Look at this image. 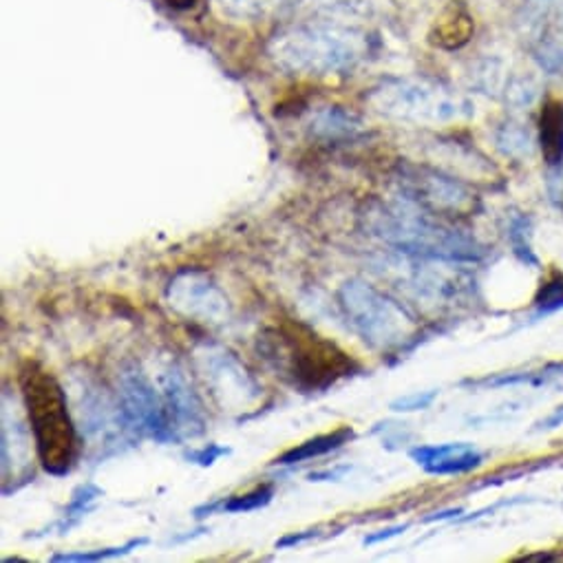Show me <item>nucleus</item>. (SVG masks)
<instances>
[{
    "label": "nucleus",
    "instance_id": "nucleus-1",
    "mask_svg": "<svg viewBox=\"0 0 563 563\" xmlns=\"http://www.w3.org/2000/svg\"><path fill=\"white\" fill-rule=\"evenodd\" d=\"M256 351L280 381L303 394L327 392L360 371L347 351L301 321L265 327L256 338Z\"/></svg>",
    "mask_w": 563,
    "mask_h": 563
},
{
    "label": "nucleus",
    "instance_id": "nucleus-2",
    "mask_svg": "<svg viewBox=\"0 0 563 563\" xmlns=\"http://www.w3.org/2000/svg\"><path fill=\"white\" fill-rule=\"evenodd\" d=\"M440 219L405 197L396 204H375L364 215L371 235L403 254L451 263H471L484 256V248L476 237H468Z\"/></svg>",
    "mask_w": 563,
    "mask_h": 563
},
{
    "label": "nucleus",
    "instance_id": "nucleus-3",
    "mask_svg": "<svg viewBox=\"0 0 563 563\" xmlns=\"http://www.w3.org/2000/svg\"><path fill=\"white\" fill-rule=\"evenodd\" d=\"M21 394L43 468L56 478L71 474L80 444L62 385L51 371L29 360L21 369Z\"/></svg>",
    "mask_w": 563,
    "mask_h": 563
},
{
    "label": "nucleus",
    "instance_id": "nucleus-4",
    "mask_svg": "<svg viewBox=\"0 0 563 563\" xmlns=\"http://www.w3.org/2000/svg\"><path fill=\"white\" fill-rule=\"evenodd\" d=\"M367 51L364 36L336 23H312L290 27L274 36L269 58L290 73L332 75L351 71Z\"/></svg>",
    "mask_w": 563,
    "mask_h": 563
},
{
    "label": "nucleus",
    "instance_id": "nucleus-5",
    "mask_svg": "<svg viewBox=\"0 0 563 563\" xmlns=\"http://www.w3.org/2000/svg\"><path fill=\"white\" fill-rule=\"evenodd\" d=\"M338 306L349 327L373 349L392 351L416 330L414 316L392 297L362 278H349L338 290Z\"/></svg>",
    "mask_w": 563,
    "mask_h": 563
},
{
    "label": "nucleus",
    "instance_id": "nucleus-6",
    "mask_svg": "<svg viewBox=\"0 0 563 563\" xmlns=\"http://www.w3.org/2000/svg\"><path fill=\"white\" fill-rule=\"evenodd\" d=\"M367 103L387 118L416 124H446L471 113L466 100L427 80H387L371 88Z\"/></svg>",
    "mask_w": 563,
    "mask_h": 563
},
{
    "label": "nucleus",
    "instance_id": "nucleus-7",
    "mask_svg": "<svg viewBox=\"0 0 563 563\" xmlns=\"http://www.w3.org/2000/svg\"><path fill=\"white\" fill-rule=\"evenodd\" d=\"M118 405L127 429L137 438H151L161 444L177 442L164 394L155 390L140 364L122 367L118 375Z\"/></svg>",
    "mask_w": 563,
    "mask_h": 563
},
{
    "label": "nucleus",
    "instance_id": "nucleus-8",
    "mask_svg": "<svg viewBox=\"0 0 563 563\" xmlns=\"http://www.w3.org/2000/svg\"><path fill=\"white\" fill-rule=\"evenodd\" d=\"M195 356L208 392L221 411L241 414L259 403L263 390L237 354L224 347L206 345Z\"/></svg>",
    "mask_w": 563,
    "mask_h": 563
},
{
    "label": "nucleus",
    "instance_id": "nucleus-9",
    "mask_svg": "<svg viewBox=\"0 0 563 563\" xmlns=\"http://www.w3.org/2000/svg\"><path fill=\"white\" fill-rule=\"evenodd\" d=\"M166 301L172 312L188 321L206 325H226L232 319V306L213 276L200 267L179 269L166 288Z\"/></svg>",
    "mask_w": 563,
    "mask_h": 563
},
{
    "label": "nucleus",
    "instance_id": "nucleus-10",
    "mask_svg": "<svg viewBox=\"0 0 563 563\" xmlns=\"http://www.w3.org/2000/svg\"><path fill=\"white\" fill-rule=\"evenodd\" d=\"M398 183L405 200L442 219L468 217L478 208L471 191H466L459 181L429 168L405 166L400 170Z\"/></svg>",
    "mask_w": 563,
    "mask_h": 563
},
{
    "label": "nucleus",
    "instance_id": "nucleus-11",
    "mask_svg": "<svg viewBox=\"0 0 563 563\" xmlns=\"http://www.w3.org/2000/svg\"><path fill=\"white\" fill-rule=\"evenodd\" d=\"M161 394L177 442L195 440L206 433L208 418L204 403L179 364H170L161 373Z\"/></svg>",
    "mask_w": 563,
    "mask_h": 563
},
{
    "label": "nucleus",
    "instance_id": "nucleus-12",
    "mask_svg": "<svg viewBox=\"0 0 563 563\" xmlns=\"http://www.w3.org/2000/svg\"><path fill=\"white\" fill-rule=\"evenodd\" d=\"M29 420L25 422L16 409V400L14 407H10V398L3 396V435H0V442H3V491L10 487V482H19L25 484L32 476V429L27 431Z\"/></svg>",
    "mask_w": 563,
    "mask_h": 563
},
{
    "label": "nucleus",
    "instance_id": "nucleus-13",
    "mask_svg": "<svg viewBox=\"0 0 563 563\" xmlns=\"http://www.w3.org/2000/svg\"><path fill=\"white\" fill-rule=\"evenodd\" d=\"M411 459L431 476H459L482 464V453L466 442L411 448Z\"/></svg>",
    "mask_w": 563,
    "mask_h": 563
},
{
    "label": "nucleus",
    "instance_id": "nucleus-14",
    "mask_svg": "<svg viewBox=\"0 0 563 563\" xmlns=\"http://www.w3.org/2000/svg\"><path fill=\"white\" fill-rule=\"evenodd\" d=\"M356 433L351 427H340L332 433H325V435H316V438H310L306 440L303 444H297L295 448L286 451L284 455H278L272 464H299V462H306V459H314V457H321L325 453H332L336 448H340L343 444H347L349 440H354Z\"/></svg>",
    "mask_w": 563,
    "mask_h": 563
},
{
    "label": "nucleus",
    "instance_id": "nucleus-15",
    "mask_svg": "<svg viewBox=\"0 0 563 563\" xmlns=\"http://www.w3.org/2000/svg\"><path fill=\"white\" fill-rule=\"evenodd\" d=\"M360 127L362 122L354 113L340 107H327L312 120V135L327 142H338L358 135Z\"/></svg>",
    "mask_w": 563,
    "mask_h": 563
},
{
    "label": "nucleus",
    "instance_id": "nucleus-16",
    "mask_svg": "<svg viewBox=\"0 0 563 563\" xmlns=\"http://www.w3.org/2000/svg\"><path fill=\"white\" fill-rule=\"evenodd\" d=\"M541 151L550 166L563 161V105L550 103L541 116Z\"/></svg>",
    "mask_w": 563,
    "mask_h": 563
},
{
    "label": "nucleus",
    "instance_id": "nucleus-17",
    "mask_svg": "<svg viewBox=\"0 0 563 563\" xmlns=\"http://www.w3.org/2000/svg\"><path fill=\"white\" fill-rule=\"evenodd\" d=\"M274 498V489L263 484V487H256L254 491L245 493V495H232L224 502H215V504H206L202 508L195 511V517H206V515H213L217 511L221 513H250V511H259L263 506H267Z\"/></svg>",
    "mask_w": 563,
    "mask_h": 563
},
{
    "label": "nucleus",
    "instance_id": "nucleus-18",
    "mask_svg": "<svg viewBox=\"0 0 563 563\" xmlns=\"http://www.w3.org/2000/svg\"><path fill=\"white\" fill-rule=\"evenodd\" d=\"M556 12V0H524L519 10V29L526 38L539 40L543 36L546 23Z\"/></svg>",
    "mask_w": 563,
    "mask_h": 563
},
{
    "label": "nucleus",
    "instance_id": "nucleus-19",
    "mask_svg": "<svg viewBox=\"0 0 563 563\" xmlns=\"http://www.w3.org/2000/svg\"><path fill=\"white\" fill-rule=\"evenodd\" d=\"M100 498H103V489H98L96 484L77 487L71 495V502L67 504V508L62 513V519L58 522V530L62 535L69 532L75 524H80V519L93 508V504H96Z\"/></svg>",
    "mask_w": 563,
    "mask_h": 563
},
{
    "label": "nucleus",
    "instance_id": "nucleus-20",
    "mask_svg": "<svg viewBox=\"0 0 563 563\" xmlns=\"http://www.w3.org/2000/svg\"><path fill=\"white\" fill-rule=\"evenodd\" d=\"M474 32V23L471 19H468L466 14H459V12H453L448 19H442L438 25H435V32H433V43L444 47V49H457L462 47L468 36H471Z\"/></svg>",
    "mask_w": 563,
    "mask_h": 563
},
{
    "label": "nucleus",
    "instance_id": "nucleus-21",
    "mask_svg": "<svg viewBox=\"0 0 563 563\" xmlns=\"http://www.w3.org/2000/svg\"><path fill=\"white\" fill-rule=\"evenodd\" d=\"M539 96V86L532 75H517L506 86V100L517 109H528Z\"/></svg>",
    "mask_w": 563,
    "mask_h": 563
},
{
    "label": "nucleus",
    "instance_id": "nucleus-22",
    "mask_svg": "<svg viewBox=\"0 0 563 563\" xmlns=\"http://www.w3.org/2000/svg\"><path fill=\"white\" fill-rule=\"evenodd\" d=\"M535 306L543 314L563 308V274L554 272L552 276H548L543 280L537 297H535Z\"/></svg>",
    "mask_w": 563,
    "mask_h": 563
},
{
    "label": "nucleus",
    "instance_id": "nucleus-23",
    "mask_svg": "<svg viewBox=\"0 0 563 563\" xmlns=\"http://www.w3.org/2000/svg\"><path fill=\"white\" fill-rule=\"evenodd\" d=\"M148 543V539H131L124 546H116V548H100L93 552H64V554H53L51 561H103V559H113V556H122L133 552L135 548Z\"/></svg>",
    "mask_w": 563,
    "mask_h": 563
},
{
    "label": "nucleus",
    "instance_id": "nucleus-24",
    "mask_svg": "<svg viewBox=\"0 0 563 563\" xmlns=\"http://www.w3.org/2000/svg\"><path fill=\"white\" fill-rule=\"evenodd\" d=\"M537 60L546 73H550V75L561 73L563 71V43L543 34L537 40Z\"/></svg>",
    "mask_w": 563,
    "mask_h": 563
},
{
    "label": "nucleus",
    "instance_id": "nucleus-25",
    "mask_svg": "<svg viewBox=\"0 0 563 563\" xmlns=\"http://www.w3.org/2000/svg\"><path fill=\"white\" fill-rule=\"evenodd\" d=\"M498 144L504 148V153L508 155H528L532 148V137L528 133V129L519 127V124H508L502 129Z\"/></svg>",
    "mask_w": 563,
    "mask_h": 563
},
{
    "label": "nucleus",
    "instance_id": "nucleus-26",
    "mask_svg": "<svg viewBox=\"0 0 563 563\" xmlns=\"http://www.w3.org/2000/svg\"><path fill=\"white\" fill-rule=\"evenodd\" d=\"M528 228H526V219L524 217H517L513 224H511V243H513V250L515 254L524 261V263H537L532 250H530V241H528Z\"/></svg>",
    "mask_w": 563,
    "mask_h": 563
},
{
    "label": "nucleus",
    "instance_id": "nucleus-27",
    "mask_svg": "<svg viewBox=\"0 0 563 563\" xmlns=\"http://www.w3.org/2000/svg\"><path fill=\"white\" fill-rule=\"evenodd\" d=\"M269 3L272 0H219L224 12L232 14V16H254V14L263 12V8Z\"/></svg>",
    "mask_w": 563,
    "mask_h": 563
},
{
    "label": "nucleus",
    "instance_id": "nucleus-28",
    "mask_svg": "<svg viewBox=\"0 0 563 563\" xmlns=\"http://www.w3.org/2000/svg\"><path fill=\"white\" fill-rule=\"evenodd\" d=\"M230 455V448L228 446H219V444H208V446H202L197 451H191L185 453V459L188 462H195L200 466H213L219 457H226Z\"/></svg>",
    "mask_w": 563,
    "mask_h": 563
},
{
    "label": "nucleus",
    "instance_id": "nucleus-29",
    "mask_svg": "<svg viewBox=\"0 0 563 563\" xmlns=\"http://www.w3.org/2000/svg\"><path fill=\"white\" fill-rule=\"evenodd\" d=\"M438 392H424V394H411V396H405V398H398L392 403V409L394 411H420V409H427L433 400H435Z\"/></svg>",
    "mask_w": 563,
    "mask_h": 563
},
{
    "label": "nucleus",
    "instance_id": "nucleus-30",
    "mask_svg": "<svg viewBox=\"0 0 563 563\" xmlns=\"http://www.w3.org/2000/svg\"><path fill=\"white\" fill-rule=\"evenodd\" d=\"M409 526L407 524H403V526H394V528H385V530H379V532H373V535H367L364 537V546H373V543H381V541H387V539H392V537H398L400 532H405Z\"/></svg>",
    "mask_w": 563,
    "mask_h": 563
},
{
    "label": "nucleus",
    "instance_id": "nucleus-31",
    "mask_svg": "<svg viewBox=\"0 0 563 563\" xmlns=\"http://www.w3.org/2000/svg\"><path fill=\"white\" fill-rule=\"evenodd\" d=\"M314 537H319V530L295 532V535H288V537H284V539H278V541H276V548H290V546H299V543H303V541H308V539H314Z\"/></svg>",
    "mask_w": 563,
    "mask_h": 563
},
{
    "label": "nucleus",
    "instance_id": "nucleus-32",
    "mask_svg": "<svg viewBox=\"0 0 563 563\" xmlns=\"http://www.w3.org/2000/svg\"><path fill=\"white\" fill-rule=\"evenodd\" d=\"M166 3L170 8H175V10H191V8H195L200 3V0H166Z\"/></svg>",
    "mask_w": 563,
    "mask_h": 563
},
{
    "label": "nucleus",
    "instance_id": "nucleus-33",
    "mask_svg": "<svg viewBox=\"0 0 563 563\" xmlns=\"http://www.w3.org/2000/svg\"><path fill=\"white\" fill-rule=\"evenodd\" d=\"M556 16H559V23L563 27V0H556Z\"/></svg>",
    "mask_w": 563,
    "mask_h": 563
}]
</instances>
